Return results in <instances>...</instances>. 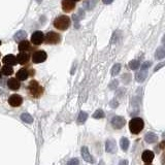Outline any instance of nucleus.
I'll use <instances>...</instances> for the list:
<instances>
[{
	"mask_svg": "<svg viewBox=\"0 0 165 165\" xmlns=\"http://www.w3.org/2000/svg\"><path fill=\"white\" fill-rule=\"evenodd\" d=\"M27 92L29 94V96H31L32 98H39L43 96V92H45V88L40 85L37 81L32 80L30 81V83L27 85Z\"/></svg>",
	"mask_w": 165,
	"mask_h": 165,
	"instance_id": "f257e3e1",
	"label": "nucleus"
},
{
	"mask_svg": "<svg viewBox=\"0 0 165 165\" xmlns=\"http://www.w3.org/2000/svg\"><path fill=\"white\" fill-rule=\"evenodd\" d=\"M53 25H54L55 29L59 30V31H66L71 26V20L68 16L62 15L55 19Z\"/></svg>",
	"mask_w": 165,
	"mask_h": 165,
	"instance_id": "f03ea898",
	"label": "nucleus"
},
{
	"mask_svg": "<svg viewBox=\"0 0 165 165\" xmlns=\"http://www.w3.org/2000/svg\"><path fill=\"white\" fill-rule=\"evenodd\" d=\"M61 39H62L61 34H59L58 32L55 31H50L45 35V41L43 43L49 46H56L61 43Z\"/></svg>",
	"mask_w": 165,
	"mask_h": 165,
	"instance_id": "7ed1b4c3",
	"label": "nucleus"
},
{
	"mask_svg": "<svg viewBox=\"0 0 165 165\" xmlns=\"http://www.w3.org/2000/svg\"><path fill=\"white\" fill-rule=\"evenodd\" d=\"M143 127H145V123L140 118H133L129 122V129L133 134H138L143 129Z\"/></svg>",
	"mask_w": 165,
	"mask_h": 165,
	"instance_id": "20e7f679",
	"label": "nucleus"
},
{
	"mask_svg": "<svg viewBox=\"0 0 165 165\" xmlns=\"http://www.w3.org/2000/svg\"><path fill=\"white\" fill-rule=\"evenodd\" d=\"M48 58V54L46 52L43 50H38L35 51V52L32 54V63L34 64H39V63H43L45 62Z\"/></svg>",
	"mask_w": 165,
	"mask_h": 165,
	"instance_id": "39448f33",
	"label": "nucleus"
},
{
	"mask_svg": "<svg viewBox=\"0 0 165 165\" xmlns=\"http://www.w3.org/2000/svg\"><path fill=\"white\" fill-rule=\"evenodd\" d=\"M23 103V97L19 94H13L8 98V104L13 108H19Z\"/></svg>",
	"mask_w": 165,
	"mask_h": 165,
	"instance_id": "423d86ee",
	"label": "nucleus"
},
{
	"mask_svg": "<svg viewBox=\"0 0 165 165\" xmlns=\"http://www.w3.org/2000/svg\"><path fill=\"white\" fill-rule=\"evenodd\" d=\"M45 41V34L41 31H35L31 35V43L34 46H40Z\"/></svg>",
	"mask_w": 165,
	"mask_h": 165,
	"instance_id": "0eeeda50",
	"label": "nucleus"
},
{
	"mask_svg": "<svg viewBox=\"0 0 165 165\" xmlns=\"http://www.w3.org/2000/svg\"><path fill=\"white\" fill-rule=\"evenodd\" d=\"M61 7L64 13H71L75 9V2L73 0H62Z\"/></svg>",
	"mask_w": 165,
	"mask_h": 165,
	"instance_id": "6e6552de",
	"label": "nucleus"
},
{
	"mask_svg": "<svg viewBox=\"0 0 165 165\" xmlns=\"http://www.w3.org/2000/svg\"><path fill=\"white\" fill-rule=\"evenodd\" d=\"M126 124V121L123 117H120V116H116L111 119V126L115 129H121L125 126Z\"/></svg>",
	"mask_w": 165,
	"mask_h": 165,
	"instance_id": "1a4fd4ad",
	"label": "nucleus"
},
{
	"mask_svg": "<svg viewBox=\"0 0 165 165\" xmlns=\"http://www.w3.org/2000/svg\"><path fill=\"white\" fill-rule=\"evenodd\" d=\"M16 58H17L18 64H21L23 65V66L27 65L30 61V55L28 54L27 52H20Z\"/></svg>",
	"mask_w": 165,
	"mask_h": 165,
	"instance_id": "9d476101",
	"label": "nucleus"
},
{
	"mask_svg": "<svg viewBox=\"0 0 165 165\" xmlns=\"http://www.w3.org/2000/svg\"><path fill=\"white\" fill-rule=\"evenodd\" d=\"M29 76H30V70L28 68L19 69L17 74H16V78H17L20 82H25V81H27Z\"/></svg>",
	"mask_w": 165,
	"mask_h": 165,
	"instance_id": "9b49d317",
	"label": "nucleus"
},
{
	"mask_svg": "<svg viewBox=\"0 0 165 165\" xmlns=\"http://www.w3.org/2000/svg\"><path fill=\"white\" fill-rule=\"evenodd\" d=\"M7 87L13 91H18L21 87V83L17 78H11L7 81Z\"/></svg>",
	"mask_w": 165,
	"mask_h": 165,
	"instance_id": "f8f14e48",
	"label": "nucleus"
},
{
	"mask_svg": "<svg viewBox=\"0 0 165 165\" xmlns=\"http://www.w3.org/2000/svg\"><path fill=\"white\" fill-rule=\"evenodd\" d=\"M2 62H3L4 65H9V66H15V65L18 64L17 58L11 54H8V55H6L5 57H3Z\"/></svg>",
	"mask_w": 165,
	"mask_h": 165,
	"instance_id": "ddd939ff",
	"label": "nucleus"
},
{
	"mask_svg": "<svg viewBox=\"0 0 165 165\" xmlns=\"http://www.w3.org/2000/svg\"><path fill=\"white\" fill-rule=\"evenodd\" d=\"M19 51L20 52H30L31 51V45H30V43L26 39H24V40L20 41L19 43V46H18Z\"/></svg>",
	"mask_w": 165,
	"mask_h": 165,
	"instance_id": "4468645a",
	"label": "nucleus"
},
{
	"mask_svg": "<svg viewBox=\"0 0 165 165\" xmlns=\"http://www.w3.org/2000/svg\"><path fill=\"white\" fill-rule=\"evenodd\" d=\"M82 156L86 162H88V163H94V159H93L91 154L89 153V150H88L87 147L82 148Z\"/></svg>",
	"mask_w": 165,
	"mask_h": 165,
	"instance_id": "2eb2a0df",
	"label": "nucleus"
},
{
	"mask_svg": "<svg viewBox=\"0 0 165 165\" xmlns=\"http://www.w3.org/2000/svg\"><path fill=\"white\" fill-rule=\"evenodd\" d=\"M141 158H143V161L146 162V163H151L154 159V153L152 151H145L141 155Z\"/></svg>",
	"mask_w": 165,
	"mask_h": 165,
	"instance_id": "dca6fc26",
	"label": "nucleus"
},
{
	"mask_svg": "<svg viewBox=\"0 0 165 165\" xmlns=\"http://www.w3.org/2000/svg\"><path fill=\"white\" fill-rule=\"evenodd\" d=\"M105 150H106V152H108V153H115L116 151H117V145H116L115 140H111V139L106 140Z\"/></svg>",
	"mask_w": 165,
	"mask_h": 165,
	"instance_id": "f3484780",
	"label": "nucleus"
},
{
	"mask_svg": "<svg viewBox=\"0 0 165 165\" xmlns=\"http://www.w3.org/2000/svg\"><path fill=\"white\" fill-rule=\"evenodd\" d=\"M145 140L147 141L148 143H154L158 140V136L154 132H149V133H147L145 135Z\"/></svg>",
	"mask_w": 165,
	"mask_h": 165,
	"instance_id": "a211bd4d",
	"label": "nucleus"
},
{
	"mask_svg": "<svg viewBox=\"0 0 165 165\" xmlns=\"http://www.w3.org/2000/svg\"><path fill=\"white\" fill-rule=\"evenodd\" d=\"M155 58L157 60H161L165 58V46H161L157 49L155 52Z\"/></svg>",
	"mask_w": 165,
	"mask_h": 165,
	"instance_id": "6ab92c4d",
	"label": "nucleus"
},
{
	"mask_svg": "<svg viewBox=\"0 0 165 165\" xmlns=\"http://www.w3.org/2000/svg\"><path fill=\"white\" fill-rule=\"evenodd\" d=\"M147 75H148V71L145 70V69H140V71H138V72L136 73L135 78H136V81H137L138 83H143V81L146 80Z\"/></svg>",
	"mask_w": 165,
	"mask_h": 165,
	"instance_id": "aec40b11",
	"label": "nucleus"
},
{
	"mask_svg": "<svg viewBox=\"0 0 165 165\" xmlns=\"http://www.w3.org/2000/svg\"><path fill=\"white\" fill-rule=\"evenodd\" d=\"M26 37H27V33H26V32H25L24 30H20V31H18L17 33L15 34L13 38H15V40L19 43L20 41L24 40Z\"/></svg>",
	"mask_w": 165,
	"mask_h": 165,
	"instance_id": "412c9836",
	"label": "nucleus"
},
{
	"mask_svg": "<svg viewBox=\"0 0 165 165\" xmlns=\"http://www.w3.org/2000/svg\"><path fill=\"white\" fill-rule=\"evenodd\" d=\"M13 73V66H9V65H3L1 67V74L3 75H11Z\"/></svg>",
	"mask_w": 165,
	"mask_h": 165,
	"instance_id": "4be33fe9",
	"label": "nucleus"
},
{
	"mask_svg": "<svg viewBox=\"0 0 165 165\" xmlns=\"http://www.w3.org/2000/svg\"><path fill=\"white\" fill-rule=\"evenodd\" d=\"M21 120H22L23 122L27 123V124H31V123L33 122V118L27 113H24L21 115Z\"/></svg>",
	"mask_w": 165,
	"mask_h": 165,
	"instance_id": "5701e85b",
	"label": "nucleus"
},
{
	"mask_svg": "<svg viewBox=\"0 0 165 165\" xmlns=\"http://www.w3.org/2000/svg\"><path fill=\"white\" fill-rule=\"evenodd\" d=\"M95 5H96V0H86V1L84 2V7L88 9V10L92 9Z\"/></svg>",
	"mask_w": 165,
	"mask_h": 165,
	"instance_id": "b1692460",
	"label": "nucleus"
},
{
	"mask_svg": "<svg viewBox=\"0 0 165 165\" xmlns=\"http://www.w3.org/2000/svg\"><path fill=\"white\" fill-rule=\"evenodd\" d=\"M87 119H88V113H85V111H81L78 118V124H84Z\"/></svg>",
	"mask_w": 165,
	"mask_h": 165,
	"instance_id": "393cba45",
	"label": "nucleus"
},
{
	"mask_svg": "<svg viewBox=\"0 0 165 165\" xmlns=\"http://www.w3.org/2000/svg\"><path fill=\"white\" fill-rule=\"evenodd\" d=\"M120 145H121V148H122L123 151H127L128 150V148H129V140L126 137L121 138Z\"/></svg>",
	"mask_w": 165,
	"mask_h": 165,
	"instance_id": "a878e982",
	"label": "nucleus"
},
{
	"mask_svg": "<svg viewBox=\"0 0 165 165\" xmlns=\"http://www.w3.org/2000/svg\"><path fill=\"white\" fill-rule=\"evenodd\" d=\"M139 66H140V63H139L138 60H132V61L129 62V67H130V69H132V70L138 69Z\"/></svg>",
	"mask_w": 165,
	"mask_h": 165,
	"instance_id": "bb28decb",
	"label": "nucleus"
},
{
	"mask_svg": "<svg viewBox=\"0 0 165 165\" xmlns=\"http://www.w3.org/2000/svg\"><path fill=\"white\" fill-rule=\"evenodd\" d=\"M120 71H121V64L120 63H116L113 66V68H111V72L110 73H111V75H117Z\"/></svg>",
	"mask_w": 165,
	"mask_h": 165,
	"instance_id": "cd10ccee",
	"label": "nucleus"
},
{
	"mask_svg": "<svg viewBox=\"0 0 165 165\" xmlns=\"http://www.w3.org/2000/svg\"><path fill=\"white\" fill-rule=\"evenodd\" d=\"M104 116L105 115H104L102 110H97L94 113H93V118H94V119H102V118H104Z\"/></svg>",
	"mask_w": 165,
	"mask_h": 165,
	"instance_id": "c85d7f7f",
	"label": "nucleus"
},
{
	"mask_svg": "<svg viewBox=\"0 0 165 165\" xmlns=\"http://www.w3.org/2000/svg\"><path fill=\"white\" fill-rule=\"evenodd\" d=\"M151 65H152V62H151V61L145 62L143 64H141V69H145V70H148V69L151 67Z\"/></svg>",
	"mask_w": 165,
	"mask_h": 165,
	"instance_id": "c756f323",
	"label": "nucleus"
},
{
	"mask_svg": "<svg viewBox=\"0 0 165 165\" xmlns=\"http://www.w3.org/2000/svg\"><path fill=\"white\" fill-rule=\"evenodd\" d=\"M67 165H80V162H78V159H75V158H74V159H71L70 161L67 163Z\"/></svg>",
	"mask_w": 165,
	"mask_h": 165,
	"instance_id": "7c9ffc66",
	"label": "nucleus"
},
{
	"mask_svg": "<svg viewBox=\"0 0 165 165\" xmlns=\"http://www.w3.org/2000/svg\"><path fill=\"white\" fill-rule=\"evenodd\" d=\"M164 65H165V62H161V63H159V64H158L157 66H156V67H155V68H154V71H155V72H156V71H158V70H159V69L161 68V67H163Z\"/></svg>",
	"mask_w": 165,
	"mask_h": 165,
	"instance_id": "2f4dec72",
	"label": "nucleus"
},
{
	"mask_svg": "<svg viewBox=\"0 0 165 165\" xmlns=\"http://www.w3.org/2000/svg\"><path fill=\"white\" fill-rule=\"evenodd\" d=\"M117 86H118V81H113V82L110 85V89H116Z\"/></svg>",
	"mask_w": 165,
	"mask_h": 165,
	"instance_id": "473e14b6",
	"label": "nucleus"
},
{
	"mask_svg": "<svg viewBox=\"0 0 165 165\" xmlns=\"http://www.w3.org/2000/svg\"><path fill=\"white\" fill-rule=\"evenodd\" d=\"M118 104H119V103H118V101H116V100H113V101L110 102V106H111L113 108H117Z\"/></svg>",
	"mask_w": 165,
	"mask_h": 165,
	"instance_id": "72a5a7b5",
	"label": "nucleus"
},
{
	"mask_svg": "<svg viewBox=\"0 0 165 165\" xmlns=\"http://www.w3.org/2000/svg\"><path fill=\"white\" fill-rule=\"evenodd\" d=\"M119 165H128V161L127 160H122V161H120Z\"/></svg>",
	"mask_w": 165,
	"mask_h": 165,
	"instance_id": "f704fd0d",
	"label": "nucleus"
},
{
	"mask_svg": "<svg viewBox=\"0 0 165 165\" xmlns=\"http://www.w3.org/2000/svg\"><path fill=\"white\" fill-rule=\"evenodd\" d=\"M113 1V0H102V2H103L104 4H110Z\"/></svg>",
	"mask_w": 165,
	"mask_h": 165,
	"instance_id": "c9c22d12",
	"label": "nucleus"
},
{
	"mask_svg": "<svg viewBox=\"0 0 165 165\" xmlns=\"http://www.w3.org/2000/svg\"><path fill=\"white\" fill-rule=\"evenodd\" d=\"M161 161H162V164L165 165V152L162 154V158H161Z\"/></svg>",
	"mask_w": 165,
	"mask_h": 165,
	"instance_id": "e433bc0d",
	"label": "nucleus"
},
{
	"mask_svg": "<svg viewBox=\"0 0 165 165\" xmlns=\"http://www.w3.org/2000/svg\"><path fill=\"white\" fill-rule=\"evenodd\" d=\"M160 149H162V150H164L165 149V140L162 141V143H160Z\"/></svg>",
	"mask_w": 165,
	"mask_h": 165,
	"instance_id": "4c0bfd02",
	"label": "nucleus"
},
{
	"mask_svg": "<svg viewBox=\"0 0 165 165\" xmlns=\"http://www.w3.org/2000/svg\"><path fill=\"white\" fill-rule=\"evenodd\" d=\"M98 165H104V162H103V161H100V162H99Z\"/></svg>",
	"mask_w": 165,
	"mask_h": 165,
	"instance_id": "58836bf2",
	"label": "nucleus"
},
{
	"mask_svg": "<svg viewBox=\"0 0 165 165\" xmlns=\"http://www.w3.org/2000/svg\"><path fill=\"white\" fill-rule=\"evenodd\" d=\"M162 43H165V35L163 36V39H162Z\"/></svg>",
	"mask_w": 165,
	"mask_h": 165,
	"instance_id": "ea45409f",
	"label": "nucleus"
},
{
	"mask_svg": "<svg viewBox=\"0 0 165 165\" xmlns=\"http://www.w3.org/2000/svg\"><path fill=\"white\" fill-rule=\"evenodd\" d=\"M37 2H38V3H41V1H43V0H36Z\"/></svg>",
	"mask_w": 165,
	"mask_h": 165,
	"instance_id": "a19ab883",
	"label": "nucleus"
},
{
	"mask_svg": "<svg viewBox=\"0 0 165 165\" xmlns=\"http://www.w3.org/2000/svg\"><path fill=\"white\" fill-rule=\"evenodd\" d=\"M74 2H78V1H81V0H73Z\"/></svg>",
	"mask_w": 165,
	"mask_h": 165,
	"instance_id": "79ce46f5",
	"label": "nucleus"
},
{
	"mask_svg": "<svg viewBox=\"0 0 165 165\" xmlns=\"http://www.w3.org/2000/svg\"><path fill=\"white\" fill-rule=\"evenodd\" d=\"M0 78H1V72H0Z\"/></svg>",
	"mask_w": 165,
	"mask_h": 165,
	"instance_id": "37998d69",
	"label": "nucleus"
},
{
	"mask_svg": "<svg viewBox=\"0 0 165 165\" xmlns=\"http://www.w3.org/2000/svg\"><path fill=\"white\" fill-rule=\"evenodd\" d=\"M0 46H1V40H0Z\"/></svg>",
	"mask_w": 165,
	"mask_h": 165,
	"instance_id": "c03bdc74",
	"label": "nucleus"
},
{
	"mask_svg": "<svg viewBox=\"0 0 165 165\" xmlns=\"http://www.w3.org/2000/svg\"><path fill=\"white\" fill-rule=\"evenodd\" d=\"M0 57H1V53H0Z\"/></svg>",
	"mask_w": 165,
	"mask_h": 165,
	"instance_id": "a18cd8bd",
	"label": "nucleus"
},
{
	"mask_svg": "<svg viewBox=\"0 0 165 165\" xmlns=\"http://www.w3.org/2000/svg\"><path fill=\"white\" fill-rule=\"evenodd\" d=\"M147 165H150V164H149V163H148V164H147Z\"/></svg>",
	"mask_w": 165,
	"mask_h": 165,
	"instance_id": "49530a36",
	"label": "nucleus"
},
{
	"mask_svg": "<svg viewBox=\"0 0 165 165\" xmlns=\"http://www.w3.org/2000/svg\"><path fill=\"white\" fill-rule=\"evenodd\" d=\"M0 66H1V64H0Z\"/></svg>",
	"mask_w": 165,
	"mask_h": 165,
	"instance_id": "de8ad7c7",
	"label": "nucleus"
}]
</instances>
